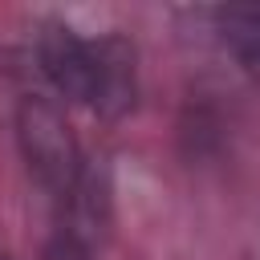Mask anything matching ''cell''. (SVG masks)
Instances as JSON below:
<instances>
[{
  "instance_id": "cell-1",
  "label": "cell",
  "mask_w": 260,
  "mask_h": 260,
  "mask_svg": "<svg viewBox=\"0 0 260 260\" xmlns=\"http://www.w3.org/2000/svg\"><path fill=\"white\" fill-rule=\"evenodd\" d=\"M41 77L57 98L93 110L102 122H118L138 102V49L118 37H81L77 28L49 20L32 45Z\"/></svg>"
},
{
  "instance_id": "cell-2",
  "label": "cell",
  "mask_w": 260,
  "mask_h": 260,
  "mask_svg": "<svg viewBox=\"0 0 260 260\" xmlns=\"http://www.w3.org/2000/svg\"><path fill=\"white\" fill-rule=\"evenodd\" d=\"M12 134H16V150H20L32 183L53 203L65 199L89 167V158L81 154V138H77L73 122L65 118V110L45 93H28L16 102Z\"/></svg>"
},
{
  "instance_id": "cell-3",
  "label": "cell",
  "mask_w": 260,
  "mask_h": 260,
  "mask_svg": "<svg viewBox=\"0 0 260 260\" xmlns=\"http://www.w3.org/2000/svg\"><path fill=\"white\" fill-rule=\"evenodd\" d=\"M114 223V191L106 167H85L77 187L53 203V232L45 260H98Z\"/></svg>"
},
{
  "instance_id": "cell-4",
  "label": "cell",
  "mask_w": 260,
  "mask_h": 260,
  "mask_svg": "<svg viewBox=\"0 0 260 260\" xmlns=\"http://www.w3.org/2000/svg\"><path fill=\"white\" fill-rule=\"evenodd\" d=\"M211 24L240 69L260 81V4H223L211 12Z\"/></svg>"
},
{
  "instance_id": "cell-5",
  "label": "cell",
  "mask_w": 260,
  "mask_h": 260,
  "mask_svg": "<svg viewBox=\"0 0 260 260\" xmlns=\"http://www.w3.org/2000/svg\"><path fill=\"white\" fill-rule=\"evenodd\" d=\"M0 260H4V256H0Z\"/></svg>"
}]
</instances>
